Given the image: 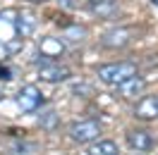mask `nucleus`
I'll use <instances>...</instances> for the list:
<instances>
[{
	"label": "nucleus",
	"instance_id": "1",
	"mask_svg": "<svg viewBox=\"0 0 158 155\" xmlns=\"http://www.w3.org/2000/svg\"><path fill=\"white\" fill-rule=\"evenodd\" d=\"M134 74H137V62H108L96 67V77L108 86H120Z\"/></svg>",
	"mask_w": 158,
	"mask_h": 155
},
{
	"label": "nucleus",
	"instance_id": "2",
	"mask_svg": "<svg viewBox=\"0 0 158 155\" xmlns=\"http://www.w3.org/2000/svg\"><path fill=\"white\" fill-rule=\"evenodd\" d=\"M101 131H103V126L98 119H81V122H74L69 126V138L79 145L94 143V141H98Z\"/></svg>",
	"mask_w": 158,
	"mask_h": 155
},
{
	"label": "nucleus",
	"instance_id": "3",
	"mask_svg": "<svg viewBox=\"0 0 158 155\" xmlns=\"http://www.w3.org/2000/svg\"><path fill=\"white\" fill-rule=\"evenodd\" d=\"M132 43V29L127 26H118V29H110L101 36V46L108 50H122Z\"/></svg>",
	"mask_w": 158,
	"mask_h": 155
},
{
	"label": "nucleus",
	"instance_id": "4",
	"mask_svg": "<svg viewBox=\"0 0 158 155\" xmlns=\"http://www.w3.org/2000/svg\"><path fill=\"white\" fill-rule=\"evenodd\" d=\"M69 77H72V69L65 67V65H60L58 60L46 62V65H41V67H39V79H41V81H48V84L67 81Z\"/></svg>",
	"mask_w": 158,
	"mask_h": 155
},
{
	"label": "nucleus",
	"instance_id": "5",
	"mask_svg": "<svg viewBox=\"0 0 158 155\" xmlns=\"http://www.w3.org/2000/svg\"><path fill=\"white\" fill-rule=\"evenodd\" d=\"M17 105H19L22 112L31 115V112H36V110L43 105V93H41L36 86H24L19 93H17Z\"/></svg>",
	"mask_w": 158,
	"mask_h": 155
},
{
	"label": "nucleus",
	"instance_id": "6",
	"mask_svg": "<svg viewBox=\"0 0 158 155\" xmlns=\"http://www.w3.org/2000/svg\"><path fill=\"white\" fill-rule=\"evenodd\" d=\"M127 143L132 150L137 153H148L153 145H156V138L148 129H129L127 131Z\"/></svg>",
	"mask_w": 158,
	"mask_h": 155
},
{
	"label": "nucleus",
	"instance_id": "7",
	"mask_svg": "<svg viewBox=\"0 0 158 155\" xmlns=\"http://www.w3.org/2000/svg\"><path fill=\"white\" fill-rule=\"evenodd\" d=\"M134 117L141 119V122H151V119H158V96H141L134 105Z\"/></svg>",
	"mask_w": 158,
	"mask_h": 155
},
{
	"label": "nucleus",
	"instance_id": "8",
	"mask_svg": "<svg viewBox=\"0 0 158 155\" xmlns=\"http://www.w3.org/2000/svg\"><path fill=\"white\" fill-rule=\"evenodd\" d=\"M118 88V93H120V98H125V100H132V98H137V96H141L144 93V88H146V81L139 77V74H134V77H129L127 81H122L120 86H115Z\"/></svg>",
	"mask_w": 158,
	"mask_h": 155
},
{
	"label": "nucleus",
	"instance_id": "9",
	"mask_svg": "<svg viewBox=\"0 0 158 155\" xmlns=\"http://www.w3.org/2000/svg\"><path fill=\"white\" fill-rule=\"evenodd\" d=\"M12 24H15L17 36L29 38L31 34H34V29H36V17H34L31 12H17V14H15V19H12Z\"/></svg>",
	"mask_w": 158,
	"mask_h": 155
},
{
	"label": "nucleus",
	"instance_id": "10",
	"mask_svg": "<svg viewBox=\"0 0 158 155\" xmlns=\"http://www.w3.org/2000/svg\"><path fill=\"white\" fill-rule=\"evenodd\" d=\"M62 53H65V43L60 38H50V36L41 38L39 55H43V58H48V60H58V58H62Z\"/></svg>",
	"mask_w": 158,
	"mask_h": 155
},
{
	"label": "nucleus",
	"instance_id": "11",
	"mask_svg": "<svg viewBox=\"0 0 158 155\" xmlns=\"http://www.w3.org/2000/svg\"><path fill=\"white\" fill-rule=\"evenodd\" d=\"M7 153H10V155H39V153H41V145L36 143V141H27V138H19V141L10 143Z\"/></svg>",
	"mask_w": 158,
	"mask_h": 155
},
{
	"label": "nucleus",
	"instance_id": "12",
	"mask_svg": "<svg viewBox=\"0 0 158 155\" xmlns=\"http://www.w3.org/2000/svg\"><path fill=\"white\" fill-rule=\"evenodd\" d=\"M89 2V7L94 14H98V17H108L113 12L118 10V2L120 0H86Z\"/></svg>",
	"mask_w": 158,
	"mask_h": 155
},
{
	"label": "nucleus",
	"instance_id": "13",
	"mask_svg": "<svg viewBox=\"0 0 158 155\" xmlns=\"http://www.w3.org/2000/svg\"><path fill=\"white\" fill-rule=\"evenodd\" d=\"M86 153L89 155H118V145H115V141H94Z\"/></svg>",
	"mask_w": 158,
	"mask_h": 155
},
{
	"label": "nucleus",
	"instance_id": "14",
	"mask_svg": "<svg viewBox=\"0 0 158 155\" xmlns=\"http://www.w3.org/2000/svg\"><path fill=\"white\" fill-rule=\"evenodd\" d=\"M62 38L69 41V43H81V41L86 38V29L79 26V24H67V26H65V34H62Z\"/></svg>",
	"mask_w": 158,
	"mask_h": 155
},
{
	"label": "nucleus",
	"instance_id": "15",
	"mask_svg": "<svg viewBox=\"0 0 158 155\" xmlns=\"http://www.w3.org/2000/svg\"><path fill=\"white\" fill-rule=\"evenodd\" d=\"M39 124H41V129H46V131H53V129L58 126V112H55V110H46V112H41Z\"/></svg>",
	"mask_w": 158,
	"mask_h": 155
},
{
	"label": "nucleus",
	"instance_id": "16",
	"mask_svg": "<svg viewBox=\"0 0 158 155\" xmlns=\"http://www.w3.org/2000/svg\"><path fill=\"white\" fill-rule=\"evenodd\" d=\"M72 91H74V93H86V96H94V88L86 86V84H74V86H72Z\"/></svg>",
	"mask_w": 158,
	"mask_h": 155
},
{
	"label": "nucleus",
	"instance_id": "17",
	"mask_svg": "<svg viewBox=\"0 0 158 155\" xmlns=\"http://www.w3.org/2000/svg\"><path fill=\"white\" fill-rule=\"evenodd\" d=\"M0 79H2V81H10L12 79V69L5 67V65H0Z\"/></svg>",
	"mask_w": 158,
	"mask_h": 155
},
{
	"label": "nucleus",
	"instance_id": "18",
	"mask_svg": "<svg viewBox=\"0 0 158 155\" xmlns=\"http://www.w3.org/2000/svg\"><path fill=\"white\" fill-rule=\"evenodd\" d=\"M27 2H34V5H41V2H48V0H27Z\"/></svg>",
	"mask_w": 158,
	"mask_h": 155
},
{
	"label": "nucleus",
	"instance_id": "19",
	"mask_svg": "<svg viewBox=\"0 0 158 155\" xmlns=\"http://www.w3.org/2000/svg\"><path fill=\"white\" fill-rule=\"evenodd\" d=\"M2 96H5V93H2V88H0V100H2Z\"/></svg>",
	"mask_w": 158,
	"mask_h": 155
},
{
	"label": "nucleus",
	"instance_id": "20",
	"mask_svg": "<svg viewBox=\"0 0 158 155\" xmlns=\"http://www.w3.org/2000/svg\"><path fill=\"white\" fill-rule=\"evenodd\" d=\"M151 2H153V5H158V0H151Z\"/></svg>",
	"mask_w": 158,
	"mask_h": 155
}]
</instances>
